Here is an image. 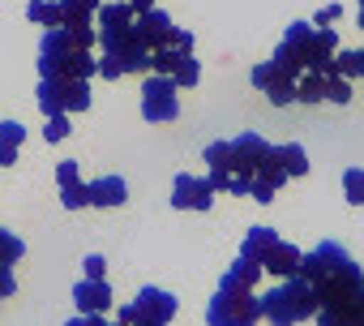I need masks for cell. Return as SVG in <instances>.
I'll use <instances>...</instances> for the list:
<instances>
[{"label": "cell", "mask_w": 364, "mask_h": 326, "mask_svg": "<svg viewBox=\"0 0 364 326\" xmlns=\"http://www.w3.org/2000/svg\"><path fill=\"white\" fill-rule=\"evenodd\" d=\"M176 31H180V26H171V18H167L163 9H146V14H137V18H133V35H137V39H141L150 52H159V48H171Z\"/></svg>", "instance_id": "obj_12"}, {"label": "cell", "mask_w": 364, "mask_h": 326, "mask_svg": "<svg viewBox=\"0 0 364 326\" xmlns=\"http://www.w3.org/2000/svg\"><path fill=\"white\" fill-rule=\"evenodd\" d=\"M296 99H300V103H321V99H326V78L304 69V73L296 78Z\"/></svg>", "instance_id": "obj_24"}, {"label": "cell", "mask_w": 364, "mask_h": 326, "mask_svg": "<svg viewBox=\"0 0 364 326\" xmlns=\"http://www.w3.org/2000/svg\"><path fill=\"white\" fill-rule=\"evenodd\" d=\"M270 154H274V163H279V168H283L287 177H309V154H304V146H300V142L274 146Z\"/></svg>", "instance_id": "obj_19"}, {"label": "cell", "mask_w": 364, "mask_h": 326, "mask_svg": "<svg viewBox=\"0 0 364 326\" xmlns=\"http://www.w3.org/2000/svg\"><path fill=\"white\" fill-rule=\"evenodd\" d=\"M82 266H86V279H103V270H107V262H103L99 253H90V258H86Z\"/></svg>", "instance_id": "obj_35"}, {"label": "cell", "mask_w": 364, "mask_h": 326, "mask_svg": "<svg viewBox=\"0 0 364 326\" xmlns=\"http://www.w3.org/2000/svg\"><path fill=\"white\" fill-rule=\"evenodd\" d=\"M270 61H274V65H279V69H283V73H287V78H300V73H304V65H300V56H296V52H291V48H287V43H279V48H274V56H270Z\"/></svg>", "instance_id": "obj_29"}, {"label": "cell", "mask_w": 364, "mask_h": 326, "mask_svg": "<svg viewBox=\"0 0 364 326\" xmlns=\"http://www.w3.org/2000/svg\"><path fill=\"white\" fill-rule=\"evenodd\" d=\"M133 5V14H146V9H154V0H129Z\"/></svg>", "instance_id": "obj_39"}, {"label": "cell", "mask_w": 364, "mask_h": 326, "mask_svg": "<svg viewBox=\"0 0 364 326\" xmlns=\"http://www.w3.org/2000/svg\"><path fill=\"white\" fill-rule=\"evenodd\" d=\"M26 258V245H22V236H14V232H5L0 228V266H18Z\"/></svg>", "instance_id": "obj_26"}, {"label": "cell", "mask_w": 364, "mask_h": 326, "mask_svg": "<svg viewBox=\"0 0 364 326\" xmlns=\"http://www.w3.org/2000/svg\"><path fill=\"white\" fill-rule=\"evenodd\" d=\"M262 279V262H253V258H236L232 266H228V275H223V283H236V288H253Z\"/></svg>", "instance_id": "obj_22"}, {"label": "cell", "mask_w": 364, "mask_h": 326, "mask_svg": "<svg viewBox=\"0 0 364 326\" xmlns=\"http://www.w3.org/2000/svg\"><path fill=\"white\" fill-rule=\"evenodd\" d=\"M317 292L304 283V279H283L274 292H266L262 296V317L270 322V326H296V322H309V317H317Z\"/></svg>", "instance_id": "obj_2"}, {"label": "cell", "mask_w": 364, "mask_h": 326, "mask_svg": "<svg viewBox=\"0 0 364 326\" xmlns=\"http://www.w3.org/2000/svg\"><path fill=\"white\" fill-rule=\"evenodd\" d=\"M60 202H65L69 211H82V206H90V189H86L77 177H69V181H60Z\"/></svg>", "instance_id": "obj_25"}, {"label": "cell", "mask_w": 364, "mask_h": 326, "mask_svg": "<svg viewBox=\"0 0 364 326\" xmlns=\"http://www.w3.org/2000/svg\"><path fill=\"white\" fill-rule=\"evenodd\" d=\"M141 69H150V48L129 31V35H120L116 43H107L103 48V61H99V73L112 82V78H124V73H141Z\"/></svg>", "instance_id": "obj_7"}, {"label": "cell", "mask_w": 364, "mask_h": 326, "mask_svg": "<svg viewBox=\"0 0 364 326\" xmlns=\"http://www.w3.org/2000/svg\"><path fill=\"white\" fill-rule=\"evenodd\" d=\"M338 18H343V5H326V9H317L313 26H330V22H338Z\"/></svg>", "instance_id": "obj_33"}, {"label": "cell", "mask_w": 364, "mask_h": 326, "mask_svg": "<svg viewBox=\"0 0 364 326\" xmlns=\"http://www.w3.org/2000/svg\"><path fill=\"white\" fill-rule=\"evenodd\" d=\"M360 31H364V0H360Z\"/></svg>", "instance_id": "obj_41"}, {"label": "cell", "mask_w": 364, "mask_h": 326, "mask_svg": "<svg viewBox=\"0 0 364 326\" xmlns=\"http://www.w3.org/2000/svg\"><path fill=\"white\" fill-rule=\"evenodd\" d=\"M69 326H107V322H103V313H77Z\"/></svg>", "instance_id": "obj_36"}, {"label": "cell", "mask_w": 364, "mask_h": 326, "mask_svg": "<svg viewBox=\"0 0 364 326\" xmlns=\"http://www.w3.org/2000/svg\"><path fill=\"white\" fill-rule=\"evenodd\" d=\"M26 18H31L35 26H43V31H60V9H56V0H31Z\"/></svg>", "instance_id": "obj_23"}, {"label": "cell", "mask_w": 364, "mask_h": 326, "mask_svg": "<svg viewBox=\"0 0 364 326\" xmlns=\"http://www.w3.org/2000/svg\"><path fill=\"white\" fill-rule=\"evenodd\" d=\"M321 78H326V73H321ZM326 99H330V103H347V99H351L347 78H326Z\"/></svg>", "instance_id": "obj_31"}, {"label": "cell", "mask_w": 364, "mask_h": 326, "mask_svg": "<svg viewBox=\"0 0 364 326\" xmlns=\"http://www.w3.org/2000/svg\"><path fill=\"white\" fill-rule=\"evenodd\" d=\"M141 116L150 125H163V120H176L180 116V103H176V82L171 78H146L141 82Z\"/></svg>", "instance_id": "obj_8"}, {"label": "cell", "mask_w": 364, "mask_h": 326, "mask_svg": "<svg viewBox=\"0 0 364 326\" xmlns=\"http://www.w3.org/2000/svg\"><path fill=\"white\" fill-rule=\"evenodd\" d=\"M39 107L43 116H69L90 107V82L82 78H43L39 82Z\"/></svg>", "instance_id": "obj_5"}, {"label": "cell", "mask_w": 364, "mask_h": 326, "mask_svg": "<svg viewBox=\"0 0 364 326\" xmlns=\"http://www.w3.org/2000/svg\"><path fill=\"white\" fill-rule=\"evenodd\" d=\"M253 86L274 103V107H283V103H296V78H287L274 61H262L257 69H253Z\"/></svg>", "instance_id": "obj_11"}, {"label": "cell", "mask_w": 364, "mask_h": 326, "mask_svg": "<svg viewBox=\"0 0 364 326\" xmlns=\"http://www.w3.org/2000/svg\"><path fill=\"white\" fill-rule=\"evenodd\" d=\"M99 43L107 48V43H116L120 35H129L133 31V5H129V0H112V5H99Z\"/></svg>", "instance_id": "obj_13"}, {"label": "cell", "mask_w": 364, "mask_h": 326, "mask_svg": "<svg viewBox=\"0 0 364 326\" xmlns=\"http://www.w3.org/2000/svg\"><path fill=\"white\" fill-rule=\"evenodd\" d=\"M317 326H355L351 322V305L347 309H317Z\"/></svg>", "instance_id": "obj_30"}, {"label": "cell", "mask_w": 364, "mask_h": 326, "mask_svg": "<svg viewBox=\"0 0 364 326\" xmlns=\"http://www.w3.org/2000/svg\"><path fill=\"white\" fill-rule=\"evenodd\" d=\"M60 9V26H95L99 0H56Z\"/></svg>", "instance_id": "obj_18"}, {"label": "cell", "mask_w": 364, "mask_h": 326, "mask_svg": "<svg viewBox=\"0 0 364 326\" xmlns=\"http://www.w3.org/2000/svg\"><path fill=\"white\" fill-rule=\"evenodd\" d=\"M18 292V283H14V270L9 266H0V300H9Z\"/></svg>", "instance_id": "obj_34"}, {"label": "cell", "mask_w": 364, "mask_h": 326, "mask_svg": "<svg viewBox=\"0 0 364 326\" xmlns=\"http://www.w3.org/2000/svg\"><path fill=\"white\" fill-rule=\"evenodd\" d=\"M39 73H43V78H82V82H90V78L99 73V61H95L90 52H77L65 31H43V43H39Z\"/></svg>", "instance_id": "obj_3"}, {"label": "cell", "mask_w": 364, "mask_h": 326, "mask_svg": "<svg viewBox=\"0 0 364 326\" xmlns=\"http://www.w3.org/2000/svg\"><path fill=\"white\" fill-rule=\"evenodd\" d=\"M274 245H279L274 228H249V236H245L240 253H245V258H253V262H266V253H270Z\"/></svg>", "instance_id": "obj_21"}, {"label": "cell", "mask_w": 364, "mask_h": 326, "mask_svg": "<svg viewBox=\"0 0 364 326\" xmlns=\"http://www.w3.org/2000/svg\"><path fill=\"white\" fill-rule=\"evenodd\" d=\"M198 78H202V65H198L193 56H185V61L171 69V82H176V86H198Z\"/></svg>", "instance_id": "obj_28"}, {"label": "cell", "mask_w": 364, "mask_h": 326, "mask_svg": "<svg viewBox=\"0 0 364 326\" xmlns=\"http://www.w3.org/2000/svg\"><path fill=\"white\" fill-rule=\"evenodd\" d=\"M232 154H236V177L253 181V177H257V168H262V163L270 159V142H266L262 133L245 129L240 137H232Z\"/></svg>", "instance_id": "obj_10"}, {"label": "cell", "mask_w": 364, "mask_h": 326, "mask_svg": "<svg viewBox=\"0 0 364 326\" xmlns=\"http://www.w3.org/2000/svg\"><path fill=\"white\" fill-rule=\"evenodd\" d=\"M90 189V206H120L124 198H129V185L120 181V177H99L95 185H86Z\"/></svg>", "instance_id": "obj_17"}, {"label": "cell", "mask_w": 364, "mask_h": 326, "mask_svg": "<svg viewBox=\"0 0 364 326\" xmlns=\"http://www.w3.org/2000/svg\"><path fill=\"white\" fill-rule=\"evenodd\" d=\"M73 305H77V313H107V309H112V288H107V279H82V283L73 288Z\"/></svg>", "instance_id": "obj_15"}, {"label": "cell", "mask_w": 364, "mask_h": 326, "mask_svg": "<svg viewBox=\"0 0 364 326\" xmlns=\"http://www.w3.org/2000/svg\"><path fill=\"white\" fill-rule=\"evenodd\" d=\"M43 137H48V142H65V137H69V116H48Z\"/></svg>", "instance_id": "obj_32"}, {"label": "cell", "mask_w": 364, "mask_h": 326, "mask_svg": "<svg viewBox=\"0 0 364 326\" xmlns=\"http://www.w3.org/2000/svg\"><path fill=\"white\" fill-rule=\"evenodd\" d=\"M351 322H355V326H364V292L351 300Z\"/></svg>", "instance_id": "obj_38"}, {"label": "cell", "mask_w": 364, "mask_h": 326, "mask_svg": "<svg viewBox=\"0 0 364 326\" xmlns=\"http://www.w3.org/2000/svg\"><path fill=\"white\" fill-rule=\"evenodd\" d=\"M296 279H304L317 292L321 309H347L364 292V270L338 241H321L313 253H304L296 266Z\"/></svg>", "instance_id": "obj_1"}, {"label": "cell", "mask_w": 364, "mask_h": 326, "mask_svg": "<svg viewBox=\"0 0 364 326\" xmlns=\"http://www.w3.org/2000/svg\"><path fill=\"white\" fill-rule=\"evenodd\" d=\"M176 317V296L163 288H141L133 296V305L120 309L116 326H167Z\"/></svg>", "instance_id": "obj_6"}, {"label": "cell", "mask_w": 364, "mask_h": 326, "mask_svg": "<svg viewBox=\"0 0 364 326\" xmlns=\"http://www.w3.org/2000/svg\"><path fill=\"white\" fill-rule=\"evenodd\" d=\"M215 202V185L210 177H193V172H180L171 185V206L176 211H210Z\"/></svg>", "instance_id": "obj_9"}, {"label": "cell", "mask_w": 364, "mask_h": 326, "mask_svg": "<svg viewBox=\"0 0 364 326\" xmlns=\"http://www.w3.org/2000/svg\"><path fill=\"white\" fill-rule=\"evenodd\" d=\"M355 78H364V48L355 52Z\"/></svg>", "instance_id": "obj_40"}, {"label": "cell", "mask_w": 364, "mask_h": 326, "mask_svg": "<svg viewBox=\"0 0 364 326\" xmlns=\"http://www.w3.org/2000/svg\"><path fill=\"white\" fill-rule=\"evenodd\" d=\"M171 48H180V52H193V35H189V31H176Z\"/></svg>", "instance_id": "obj_37"}, {"label": "cell", "mask_w": 364, "mask_h": 326, "mask_svg": "<svg viewBox=\"0 0 364 326\" xmlns=\"http://www.w3.org/2000/svg\"><path fill=\"white\" fill-rule=\"evenodd\" d=\"M300 249L296 245H287V241H279L270 253H266V262H262V270H270V275H279V279H291L296 275V266H300Z\"/></svg>", "instance_id": "obj_16"}, {"label": "cell", "mask_w": 364, "mask_h": 326, "mask_svg": "<svg viewBox=\"0 0 364 326\" xmlns=\"http://www.w3.org/2000/svg\"><path fill=\"white\" fill-rule=\"evenodd\" d=\"M206 322L210 326H257L262 322V296H253V288L219 283V292L206 305Z\"/></svg>", "instance_id": "obj_4"}, {"label": "cell", "mask_w": 364, "mask_h": 326, "mask_svg": "<svg viewBox=\"0 0 364 326\" xmlns=\"http://www.w3.org/2000/svg\"><path fill=\"white\" fill-rule=\"evenodd\" d=\"M343 198L351 206H364V168H347L343 172Z\"/></svg>", "instance_id": "obj_27"}, {"label": "cell", "mask_w": 364, "mask_h": 326, "mask_svg": "<svg viewBox=\"0 0 364 326\" xmlns=\"http://www.w3.org/2000/svg\"><path fill=\"white\" fill-rule=\"evenodd\" d=\"M206 172H210V185L215 189H232L236 181V154H232V142H210L206 146Z\"/></svg>", "instance_id": "obj_14"}, {"label": "cell", "mask_w": 364, "mask_h": 326, "mask_svg": "<svg viewBox=\"0 0 364 326\" xmlns=\"http://www.w3.org/2000/svg\"><path fill=\"white\" fill-rule=\"evenodd\" d=\"M26 142V129L18 120H0V168L18 163V146Z\"/></svg>", "instance_id": "obj_20"}]
</instances>
